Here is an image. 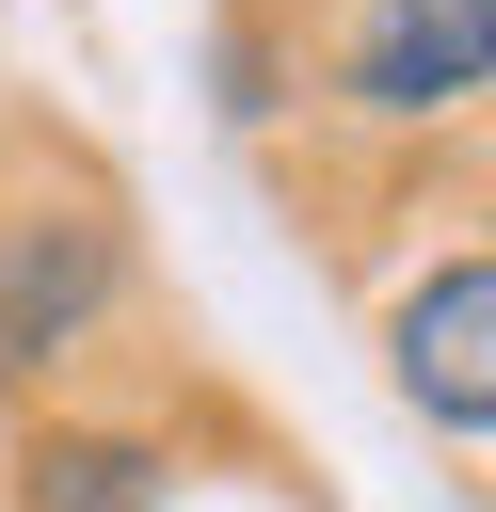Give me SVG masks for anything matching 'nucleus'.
Masks as SVG:
<instances>
[{
	"instance_id": "f257e3e1",
	"label": "nucleus",
	"mask_w": 496,
	"mask_h": 512,
	"mask_svg": "<svg viewBox=\"0 0 496 512\" xmlns=\"http://www.w3.org/2000/svg\"><path fill=\"white\" fill-rule=\"evenodd\" d=\"M112 224L96 208H0V368H48L96 304H112Z\"/></svg>"
},
{
	"instance_id": "f03ea898",
	"label": "nucleus",
	"mask_w": 496,
	"mask_h": 512,
	"mask_svg": "<svg viewBox=\"0 0 496 512\" xmlns=\"http://www.w3.org/2000/svg\"><path fill=\"white\" fill-rule=\"evenodd\" d=\"M496 64V0H368L352 16V96L368 112H464Z\"/></svg>"
},
{
	"instance_id": "7ed1b4c3",
	"label": "nucleus",
	"mask_w": 496,
	"mask_h": 512,
	"mask_svg": "<svg viewBox=\"0 0 496 512\" xmlns=\"http://www.w3.org/2000/svg\"><path fill=\"white\" fill-rule=\"evenodd\" d=\"M400 384H416V416H448V432L496 416V272H480V256H448V272L400 304Z\"/></svg>"
},
{
	"instance_id": "20e7f679",
	"label": "nucleus",
	"mask_w": 496,
	"mask_h": 512,
	"mask_svg": "<svg viewBox=\"0 0 496 512\" xmlns=\"http://www.w3.org/2000/svg\"><path fill=\"white\" fill-rule=\"evenodd\" d=\"M144 496H160V448H128V432H64L32 464V512H144Z\"/></svg>"
}]
</instances>
